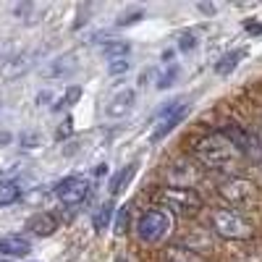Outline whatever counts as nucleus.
<instances>
[{
  "label": "nucleus",
  "mask_w": 262,
  "mask_h": 262,
  "mask_svg": "<svg viewBox=\"0 0 262 262\" xmlns=\"http://www.w3.org/2000/svg\"><path fill=\"white\" fill-rule=\"evenodd\" d=\"M27 231L34 236H50L58 231V217L53 212H37L27 221Z\"/></svg>",
  "instance_id": "11"
},
{
  "label": "nucleus",
  "mask_w": 262,
  "mask_h": 262,
  "mask_svg": "<svg viewBox=\"0 0 262 262\" xmlns=\"http://www.w3.org/2000/svg\"><path fill=\"white\" fill-rule=\"evenodd\" d=\"M212 228L217 236L228 238V242H247V238L254 236L252 223L236 210H215L212 212Z\"/></svg>",
  "instance_id": "3"
},
{
  "label": "nucleus",
  "mask_w": 262,
  "mask_h": 262,
  "mask_svg": "<svg viewBox=\"0 0 262 262\" xmlns=\"http://www.w3.org/2000/svg\"><path fill=\"white\" fill-rule=\"evenodd\" d=\"M55 196L60 200V205L76 207L90 196V181L81 179V176H66L55 184Z\"/></svg>",
  "instance_id": "6"
},
{
  "label": "nucleus",
  "mask_w": 262,
  "mask_h": 262,
  "mask_svg": "<svg viewBox=\"0 0 262 262\" xmlns=\"http://www.w3.org/2000/svg\"><path fill=\"white\" fill-rule=\"evenodd\" d=\"M158 202L163 205L165 212L170 215H196L202 210V196L194 189H179V186H168L158 191Z\"/></svg>",
  "instance_id": "4"
},
{
  "label": "nucleus",
  "mask_w": 262,
  "mask_h": 262,
  "mask_svg": "<svg viewBox=\"0 0 262 262\" xmlns=\"http://www.w3.org/2000/svg\"><path fill=\"white\" fill-rule=\"evenodd\" d=\"M21 200V186L16 181H6L0 184V207H8V205H16Z\"/></svg>",
  "instance_id": "20"
},
{
  "label": "nucleus",
  "mask_w": 262,
  "mask_h": 262,
  "mask_svg": "<svg viewBox=\"0 0 262 262\" xmlns=\"http://www.w3.org/2000/svg\"><path fill=\"white\" fill-rule=\"evenodd\" d=\"M137 18H142V11H134V13H126L121 21H118V24L121 27H126V24H137Z\"/></svg>",
  "instance_id": "25"
},
{
  "label": "nucleus",
  "mask_w": 262,
  "mask_h": 262,
  "mask_svg": "<svg viewBox=\"0 0 262 262\" xmlns=\"http://www.w3.org/2000/svg\"><path fill=\"white\" fill-rule=\"evenodd\" d=\"M179 74H181V69H179V63H168V66H163L160 69V74H158V90H168V86H173L176 84V79H179Z\"/></svg>",
  "instance_id": "19"
},
{
  "label": "nucleus",
  "mask_w": 262,
  "mask_h": 262,
  "mask_svg": "<svg viewBox=\"0 0 262 262\" xmlns=\"http://www.w3.org/2000/svg\"><path fill=\"white\" fill-rule=\"evenodd\" d=\"M134 102H137V92L134 90H121V92H116L111 100H107V105H105V116L107 118H126L131 111H134Z\"/></svg>",
  "instance_id": "7"
},
{
  "label": "nucleus",
  "mask_w": 262,
  "mask_h": 262,
  "mask_svg": "<svg viewBox=\"0 0 262 262\" xmlns=\"http://www.w3.org/2000/svg\"><path fill=\"white\" fill-rule=\"evenodd\" d=\"M184 118H186V105H181V107H179V111H176V113H170L168 118H163V121H158V128H155V131H152V142H160L163 137H168V134H170V131H173V128H176V126H179V123H181Z\"/></svg>",
  "instance_id": "13"
},
{
  "label": "nucleus",
  "mask_w": 262,
  "mask_h": 262,
  "mask_svg": "<svg viewBox=\"0 0 262 262\" xmlns=\"http://www.w3.org/2000/svg\"><path fill=\"white\" fill-rule=\"evenodd\" d=\"M113 215H116V205L111 202V200H105L95 212H92V226H95V231H107L111 228V223H113Z\"/></svg>",
  "instance_id": "15"
},
{
  "label": "nucleus",
  "mask_w": 262,
  "mask_h": 262,
  "mask_svg": "<svg viewBox=\"0 0 262 262\" xmlns=\"http://www.w3.org/2000/svg\"><path fill=\"white\" fill-rule=\"evenodd\" d=\"M128 69H131L128 58H121V60H107V74H111V76H121V74H126Z\"/></svg>",
  "instance_id": "21"
},
{
  "label": "nucleus",
  "mask_w": 262,
  "mask_h": 262,
  "mask_svg": "<svg viewBox=\"0 0 262 262\" xmlns=\"http://www.w3.org/2000/svg\"><path fill=\"white\" fill-rule=\"evenodd\" d=\"M194 158L205 168L228 170L242 160V149H238L226 134H207L194 144Z\"/></svg>",
  "instance_id": "1"
},
{
  "label": "nucleus",
  "mask_w": 262,
  "mask_h": 262,
  "mask_svg": "<svg viewBox=\"0 0 262 262\" xmlns=\"http://www.w3.org/2000/svg\"><path fill=\"white\" fill-rule=\"evenodd\" d=\"M137 163H128V165H123V168H118L113 176H111V184H107V189H111V194L116 196V194H121L126 186H128V181L137 176Z\"/></svg>",
  "instance_id": "12"
},
{
  "label": "nucleus",
  "mask_w": 262,
  "mask_h": 262,
  "mask_svg": "<svg viewBox=\"0 0 262 262\" xmlns=\"http://www.w3.org/2000/svg\"><path fill=\"white\" fill-rule=\"evenodd\" d=\"M74 71H76V58L71 53L58 55L48 66H42V76H48V79H63V76H69Z\"/></svg>",
  "instance_id": "9"
},
{
  "label": "nucleus",
  "mask_w": 262,
  "mask_h": 262,
  "mask_svg": "<svg viewBox=\"0 0 262 262\" xmlns=\"http://www.w3.org/2000/svg\"><path fill=\"white\" fill-rule=\"evenodd\" d=\"M102 55L107 60H121V58H128L131 55V42L128 39H111L102 45Z\"/></svg>",
  "instance_id": "18"
},
{
  "label": "nucleus",
  "mask_w": 262,
  "mask_h": 262,
  "mask_svg": "<svg viewBox=\"0 0 262 262\" xmlns=\"http://www.w3.org/2000/svg\"><path fill=\"white\" fill-rule=\"evenodd\" d=\"M29 252H32L29 238L16 236V233L0 236V254H3V257H24V254H29Z\"/></svg>",
  "instance_id": "10"
},
{
  "label": "nucleus",
  "mask_w": 262,
  "mask_h": 262,
  "mask_svg": "<svg viewBox=\"0 0 262 262\" xmlns=\"http://www.w3.org/2000/svg\"><path fill=\"white\" fill-rule=\"evenodd\" d=\"M34 55H37V53H18V55H13V58H11V63L6 66V69H3V74H6L8 79H16V76H21L24 71H29V69H32Z\"/></svg>",
  "instance_id": "16"
},
{
  "label": "nucleus",
  "mask_w": 262,
  "mask_h": 262,
  "mask_svg": "<svg viewBox=\"0 0 262 262\" xmlns=\"http://www.w3.org/2000/svg\"><path fill=\"white\" fill-rule=\"evenodd\" d=\"M242 58H244V50L238 48V50H228L226 55H221L215 60V66H212V71L217 74V76H228L238 63H242Z\"/></svg>",
  "instance_id": "17"
},
{
  "label": "nucleus",
  "mask_w": 262,
  "mask_h": 262,
  "mask_svg": "<svg viewBox=\"0 0 262 262\" xmlns=\"http://www.w3.org/2000/svg\"><path fill=\"white\" fill-rule=\"evenodd\" d=\"M137 238L147 247H155V244H163L165 238L173 233V215L165 212L163 207H149L144 210L139 217H137Z\"/></svg>",
  "instance_id": "2"
},
{
  "label": "nucleus",
  "mask_w": 262,
  "mask_h": 262,
  "mask_svg": "<svg viewBox=\"0 0 262 262\" xmlns=\"http://www.w3.org/2000/svg\"><path fill=\"white\" fill-rule=\"evenodd\" d=\"M168 179L179 189H191L196 181H200V170H196L194 163H173L168 168Z\"/></svg>",
  "instance_id": "8"
},
{
  "label": "nucleus",
  "mask_w": 262,
  "mask_h": 262,
  "mask_svg": "<svg viewBox=\"0 0 262 262\" xmlns=\"http://www.w3.org/2000/svg\"><path fill=\"white\" fill-rule=\"evenodd\" d=\"M163 257H165V262H207L200 252H194V249L186 247V244L168 247V249L163 252Z\"/></svg>",
  "instance_id": "14"
},
{
  "label": "nucleus",
  "mask_w": 262,
  "mask_h": 262,
  "mask_svg": "<svg viewBox=\"0 0 262 262\" xmlns=\"http://www.w3.org/2000/svg\"><path fill=\"white\" fill-rule=\"evenodd\" d=\"M79 95H81V90H79V86H71V90H69V92H66V95L58 100L55 111H60V107H69V105H74V102L79 100Z\"/></svg>",
  "instance_id": "23"
},
{
  "label": "nucleus",
  "mask_w": 262,
  "mask_h": 262,
  "mask_svg": "<svg viewBox=\"0 0 262 262\" xmlns=\"http://www.w3.org/2000/svg\"><path fill=\"white\" fill-rule=\"evenodd\" d=\"M13 55H16V53H13V45H11V42H8V39H0V69H6Z\"/></svg>",
  "instance_id": "22"
},
{
  "label": "nucleus",
  "mask_w": 262,
  "mask_h": 262,
  "mask_svg": "<svg viewBox=\"0 0 262 262\" xmlns=\"http://www.w3.org/2000/svg\"><path fill=\"white\" fill-rule=\"evenodd\" d=\"M221 196L233 207H252L259 200V189L249 179H228L221 184Z\"/></svg>",
  "instance_id": "5"
},
{
  "label": "nucleus",
  "mask_w": 262,
  "mask_h": 262,
  "mask_svg": "<svg viewBox=\"0 0 262 262\" xmlns=\"http://www.w3.org/2000/svg\"><path fill=\"white\" fill-rule=\"evenodd\" d=\"M6 142H11V134H0V144H6Z\"/></svg>",
  "instance_id": "26"
},
{
  "label": "nucleus",
  "mask_w": 262,
  "mask_h": 262,
  "mask_svg": "<svg viewBox=\"0 0 262 262\" xmlns=\"http://www.w3.org/2000/svg\"><path fill=\"white\" fill-rule=\"evenodd\" d=\"M194 48H196V34L184 32V34H181V39H179V50L189 53V50H194Z\"/></svg>",
  "instance_id": "24"
}]
</instances>
